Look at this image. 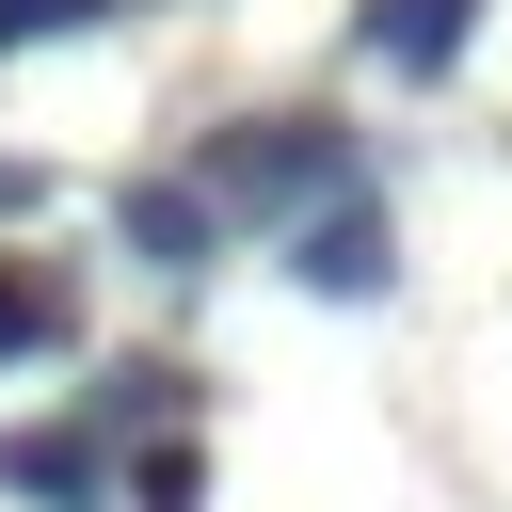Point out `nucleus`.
<instances>
[{"mask_svg":"<svg viewBox=\"0 0 512 512\" xmlns=\"http://www.w3.org/2000/svg\"><path fill=\"white\" fill-rule=\"evenodd\" d=\"M192 176L224 192V224H304V208L352 192V144H336L320 112H240V128L192 144Z\"/></svg>","mask_w":512,"mask_h":512,"instance_id":"1","label":"nucleus"},{"mask_svg":"<svg viewBox=\"0 0 512 512\" xmlns=\"http://www.w3.org/2000/svg\"><path fill=\"white\" fill-rule=\"evenodd\" d=\"M0 496H16V512H128L96 416H16V432H0Z\"/></svg>","mask_w":512,"mask_h":512,"instance_id":"2","label":"nucleus"},{"mask_svg":"<svg viewBox=\"0 0 512 512\" xmlns=\"http://www.w3.org/2000/svg\"><path fill=\"white\" fill-rule=\"evenodd\" d=\"M288 272H304L320 304H384V288H400V224H384V192L304 208V224H288Z\"/></svg>","mask_w":512,"mask_h":512,"instance_id":"3","label":"nucleus"},{"mask_svg":"<svg viewBox=\"0 0 512 512\" xmlns=\"http://www.w3.org/2000/svg\"><path fill=\"white\" fill-rule=\"evenodd\" d=\"M112 240H128L144 272H208V256H224V192H208V176H128V192H112Z\"/></svg>","mask_w":512,"mask_h":512,"instance_id":"4","label":"nucleus"},{"mask_svg":"<svg viewBox=\"0 0 512 512\" xmlns=\"http://www.w3.org/2000/svg\"><path fill=\"white\" fill-rule=\"evenodd\" d=\"M464 32H480V0H368V16H352V48H368L384 80H448Z\"/></svg>","mask_w":512,"mask_h":512,"instance_id":"5","label":"nucleus"},{"mask_svg":"<svg viewBox=\"0 0 512 512\" xmlns=\"http://www.w3.org/2000/svg\"><path fill=\"white\" fill-rule=\"evenodd\" d=\"M192 400H208V384H192L176 352H128V368H96L80 416H96V432H192Z\"/></svg>","mask_w":512,"mask_h":512,"instance_id":"6","label":"nucleus"},{"mask_svg":"<svg viewBox=\"0 0 512 512\" xmlns=\"http://www.w3.org/2000/svg\"><path fill=\"white\" fill-rule=\"evenodd\" d=\"M64 336H80V272L0 256V368H32V352H64Z\"/></svg>","mask_w":512,"mask_h":512,"instance_id":"7","label":"nucleus"},{"mask_svg":"<svg viewBox=\"0 0 512 512\" xmlns=\"http://www.w3.org/2000/svg\"><path fill=\"white\" fill-rule=\"evenodd\" d=\"M192 496H208V448L192 432H144L128 448V512H192Z\"/></svg>","mask_w":512,"mask_h":512,"instance_id":"8","label":"nucleus"},{"mask_svg":"<svg viewBox=\"0 0 512 512\" xmlns=\"http://www.w3.org/2000/svg\"><path fill=\"white\" fill-rule=\"evenodd\" d=\"M32 208H48V176H32V160H0V224H32Z\"/></svg>","mask_w":512,"mask_h":512,"instance_id":"9","label":"nucleus"}]
</instances>
